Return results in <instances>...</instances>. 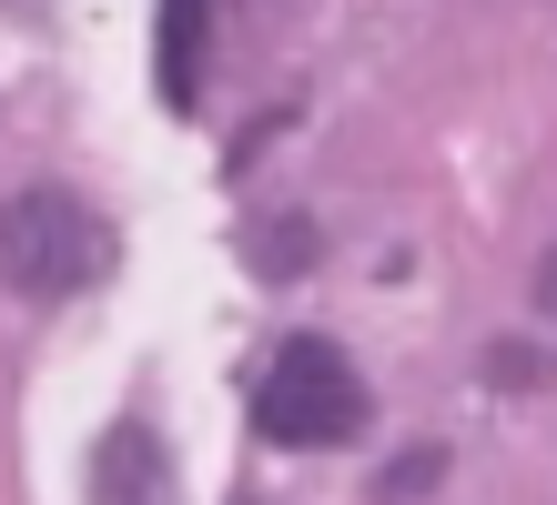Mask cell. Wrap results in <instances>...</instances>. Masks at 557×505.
<instances>
[{
	"mask_svg": "<svg viewBox=\"0 0 557 505\" xmlns=\"http://www.w3.org/2000/svg\"><path fill=\"white\" fill-rule=\"evenodd\" d=\"M436 476H446V445H406V455L375 476V505H416V495H436Z\"/></svg>",
	"mask_w": 557,
	"mask_h": 505,
	"instance_id": "cell-5",
	"label": "cell"
},
{
	"mask_svg": "<svg viewBox=\"0 0 557 505\" xmlns=\"http://www.w3.org/2000/svg\"><path fill=\"white\" fill-rule=\"evenodd\" d=\"M366 375L345 364V344H324V333H294V344L264 364V384H253V434L284 455H324V445H355L366 434Z\"/></svg>",
	"mask_w": 557,
	"mask_h": 505,
	"instance_id": "cell-1",
	"label": "cell"
},
{
	"mask_svg": "<svg viewBox=\"0 0 557 505\" xmlns=\"http://www.w3.org/2000/svg\"><path fill=\"white\" fill-rule=\"evenodd\" d=\"M102 223L82 213L72 192H51V182H30L0 202V283L30 293V303H61V293H82L91 274H102Z\"/></svg>",
	"mask_w": 557,
	"mask_h": 505,
	"instance_id": "cell-2",
	"label": "cell"
},
{
	"mask_svg": "<svg viewBox=\"0 0 557 505\" xmlns=\"http://www.w3.org/2000/svg\"><path fill=\"white\" fill-rule=\"evenodd\" d=\"M203 41H213V0H162V21H152V91H162V112H193V101H203Z\"/></svg>",
	"mask_w": 557,
	"mask_h": 505,
	"instance_id": "cell-4",
	"label": "cell"
},
{
	"mask_svg": "<svg viewBox=\"0 0 557 505\" xmlns=\"http://www.w3.org/2000/svg\"><path fill=\"white\" fill-rule=\"evenodd\" d=\"M537 314H557V243H547V263H537Z\"/></svg>",
	"mask_w": 557,
	"mask_h": 505,
	"instance_id": "cell-8",
	"label": "cell"
},
{
	"mask_svg": "<svg viewBox=\"0 0 557 505\" xmlns=\"http://www.w3.org/2000/svg\"><path fill=\"white\" fill-rule=\"evenodd\" d=\"M486 384H547V354L537 344H497L486 354Z\"/></svg>",
	"mask_w": 557,
	"mask_h": 505,
	"instance_id": "cell-7",
	"label": "cell"
},
{
	"mask_svg": "<svg viewBox=\"0 0 557 505\" xmlns=\"http://www.w3.org/2000/svg\"><path fill=\"white\" fill-rule=\"evenodd\" d=\"M91 505H173V455H162L152 415H122L91 445Z\"/></svg>",
	"mask_w": 557,
	"mask_h": 505,
	"instance_id": "cell-3",
	"label": "cell"
},
{
	"mask_svg": "<svg viewBox=\"0 0 557 505\" xmlns=\"http://www.w3.org/2000/svg\"><path fill=\"white\" fill-rule=\"evenodd\" d=\"M253 263H264V274H305L314 263V223H274L264 243H253Z\"/></svg>",
	"mask_w": 557,
	"mask_h": 505,
	"instance_id": "cell-6",
	"label": "cell"
}]
</instances>
